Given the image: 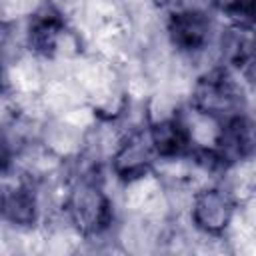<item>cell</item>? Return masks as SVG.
<instances>
[{
    "instance_id": "obj_1",
    "label": "cell",
    "mask_w": 256,
    "mask_h": 256,
    "mask_svg": "<svg viewBox=\"0 0 256 256\" xmlns=\"http://www.w3.org/2000/svg\"><path fill=\"white\" fill-rule=\"evenodd\" d=\"M192 106L200 114L224 122L242 114L244 96L230 72L226 68H216L200 76V80L196 82Z\"/></svg>"
},
{
    "instance_id": "obj_2",
    "label": "cell",
    "mask_w": 256,
    "mask_h": 256,
    "mask_svg": "<svg viewBox=\"0 0 256 256\" xmlns=\"http://www.w3.org/2000/svg\"><path fill=\"white\" fill-rule=\"evenodd\" d=\"M68 214L82 234H100L112 220L110 200L96 180L82 178L68 196Z\"/></svg>"
},
{
    "instance_id": "obj_3",
    "label": "cell",
    "mask_w": 256,
    "mask_h": 256,
    "mask_svg": "<svg viewBox=\"0 0 256 256\" xmlns=\"http://www.w3.org/2000/svg\"><path fill=\"white\" fill-rule=\"evenodd\" d=\"M256 150V126L242 114L222 122V128L214 140V148L206 152L210 160L220 164H232L248 158Z\"/></svg>"
},
{
    "instance_id": "obj_4",
    "label": "cell",
    "mask_w": 256,
    "mask_h": 256,
    "mask_svg": "<svg viewBox=\"0 0 256 256\" xmlns=\"http://www.w3.org/2000/svg\"><path fill=\"white\" fill-rule=\"evenodd\" d=\"M168 34L176 48L196 52L204 48L210 38V20L198 8L174 10L168 20Z\"/></svg>"
},
{
    "instance_id": "obj_5",
    "label": "cell",
    "mask_w": 256,
    "mask_h": 256,
    "mask_svg": "<svg viewBox=\"0 0 256 256\" xmlns=\"http://www.w3.org/2000/svg\"><path fill=\"white\" fill-rule=\"evenodd\" d=\"M232 212V198L220 188H208L194 198L192 220L200 230L208 234H220L230 224Z\"/></svg>"
},
{
    "instance_id": "obj_6",
    "label": "cell",
    "mask_w": 256,
    "mask_h": 256,
    "mask_svg": "<svg viewBox=\"0 0 256 256\" xmlns=\"http://www.w3.org/2000/svg\"><path fill=\"white\" fill-rule=\"evenodd\" d=\"M156 156L158 154L154 150L150 134L148 132L146 134H134L114 154L112 166H114V172L120 178L134 180V178H140V176H144L148 172V168L152 166Z\"/></svg>"
},
{
    "instance_id": "obj_7",
    "label": "cell",
    "mask_w": 256,
    "mask_h": 256,
    "mask_svg": "<svg viewBox=\"0 0 256 256\" xmlns=\"http://www.w3.org/2000/svg\"><path fill=\"white\" fill-rule=\"evenodd\" d=\"M222 58L240 72L256 66V30L250 24H232L222 36Z\"/></svg>"
},
{
    "instance_id": "obj_8",
    "label": "cell",
    "mask_w": 256,
    "mask_h": 256,
    "mask_svg": "<svg viewBox=\"0 0 256 256\" xmlns=\"http://www.w3.org/2000/svg\"><path fill=\"white\" fill-rule=\"evenodd\" d=\"M64 20L60 18L58 12L54 10H44V12H38L32 22H30V28H28V42H30V48L36 50L38 54H44V56H52L62 38H64Z\"/></svg>"
},
{
    "instance_id": "obj_9",
    "label": "cell",
    "mask_w": 256,
    "mask_h": 256,
    "mask_svg": "<svg viewBox=\"0 0 256 256\" xmlns=\"http://www.w3.org/2000/svg\"><path fill=\"white\" fill-rule=\"evenodd\" d=\"M148 134H150L156 154L162 158L182 156L190 150V144H192V136H190L188 128L176 118L156 122L148 130Z\"/></svg>"
},
{
    "instance_id": "obj_10",
    "label": "cell",
    "mask_w": 256,
    "mask_h": 256,
    "mask_svg": "<svg viewBox=\"0 0 256 256\" xmlns=\"http://www.w3.org/2000/svg\"><path fill=\"white\" fill-rule=\"evenodd\" d=\"M4 216L18 226H30L36 220V196L28 184H16L4 192Z\"/></svg>"
},
{
    "instance_id": "obj_11",
    "label": "cell",
    "mask_w": 256,
    "mask_h": 256,
    "mask_svg": "<svg viewBox=\"0 0 256 256\" xmlns=\"http://www.w3.org/2000/svg\"><path fill=\"white\" fill-rule=\"evenodd\" d=\"M214 4L232 24H256V0H214Z\"/></svg>"
}]
</instances>
